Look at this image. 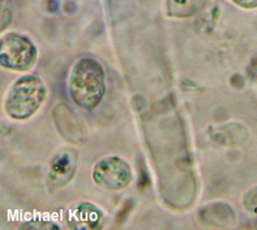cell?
Returning a JSON list of instances; mask_svg holds the SVG:
<instances>
[{
	"label": "cell",
	"instance_id": "6da1fadb",
	"mask_svg": "<svg viewBox=\"0 0 257 230\" xmlns=\"http://www.w3.org/2000/svg\"><path fill=\"white\" fill-rule=\"evenodd\" d=\"M68 90L79 108L95 109L105 94V75L100 64L88 57L78 60L68 76Z\"/></svg>",
	"mask_w": 257,
	"mask_h": 230
},
{
	"label": "cell",
	"instance_id": "7a4b0ae2",
	"mask_svg": "<svg viewBox=\"0 0 257 230\" xmlns=\"http://www.w3.org/2000/svg\"><path fill=\"white\" fill-rule=\"evenodd\" d=\"M47 96V88L35 75H25L17 79L4 98V109L15 120H25L41 109Z\"/></svg>",
	"mask_w": 257,
	"mask_h": 230
},
{
	"label": "cell",
	"instance_id": "3957f363",
	"mask_svg": "<svg viewBox=\"0 0 257 230\" xmlns=\"http://www.w3.org/2000/svg\"><path fill=\"white\" fill-rule=\"evenodd\" d=\"M38 50L28 36L20 32H8L2 38L0 62L15 72H28L37 61Z\"/></svg>",
	"mask_w": 257,
	"mask_h": 230
},
{
	"label": "cell",
	"instance_id": "277c9868",
	"mask_svg": "<svg viewBox=\"0 0 257 230\" xmlns=\"http://www.w3.org/2000/svg\"><path fill=\"white\" fill-rule=\"evenodd\" d=\"M92 178L99 186L107 190H121L133 180L132 168L119 156H105L95 164Z\"/></svg>",
	"mask_w": 257,
	"mask_h": 230
},
{
	"label": "cell",
	"instance_id": "5b68a950",
	"mask_svg": "<svg viewBox=\"0 0 257 230\" xmlns=\"http://www.w3.org/2000/svg\"><path fill=\"white\" fill-rule=\"evenodd\" d=\"M75 171V156L70 150H63L50 163L48 176L56 186H63L73 178Z\"/></svg>",
	"mask_w": 257,
	"mask_h": 230
},
{
	"label": "cell",
	"instance_id": "8992f818",
	"mask_svg": "<svg viewBox=\"0 0 257 230\" xmlns=\"http://www.w3.org/2000/svg\"><path fill=\"white\" fill-rule=\"evenodd\" d=\"M205 0H168V14L170 17L185 18L201 10Z\"/></svg>",
	"mask_w": 257,
	"mask_h": 230
},
{
	"label": "cell",
	"instance_id": "52a82bcc",
	"mask_svg": "<svg viewBox=\"0 0 257 230\" xmlns=\"http://www.w3.org/2000/svg\"><path fill=\"white\" fill-rule=\"evenodd\" d=\"M231 2L244 10H254L257 6V0H231Z\"/></svg>",
	"mask_w": 257,
	"mask_h": 230
}]
</instances>
